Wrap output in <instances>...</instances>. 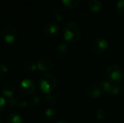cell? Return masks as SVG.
I'll return each instance as SVG.
<instances>
[{"instance_id": "29", "label": "cell", "mask_w": 124, "mask_h": 123, "mask_svg": "<svg viewBox=\"0 0 124 123\" xmlns=\"http://www.w3.org/2000/svg\"><path fill=\"white\" fill-rule=\"evenodd\" d=\"M69 123L68 121H65V120H62V121H60V122H58V123Z\"/></svg>"}, {"instance_id": "23", "label": "cell", "mask_w": 124, "mask_h": 123, "mask_svg": "<svg viewBox=\"0 0 124 123\" xmlns=\"http://www.w3.org/2000/svg\"><path fill=\"white\" fill-rule=\"evenodd\" d=\"M54 19L57 20V21H58V22H61L62 20H63V18H64V12L62 11V10H60V9H58V10H57L56 12H55V13H54Z\"/></svg>"}, {"instance_id": "11", "label": "cell", "mask_w": 124, "mask_h": 123, "mask_svg": "<svg viewBox=\"0 0 124 123\" xmlns=\"http://www.w3.org/2000/svg\"><path fill=\"white\" fill-rule=\"evenodd\" d=\"M44 31L49 36H55L59 32V27L54 22H49L44 26Z\"/></svg>"}, {"instance_id": "15", "label": "cell", "mask_w": 124, "mask_h": 123, "mask_svg": "<svg viewBox=\"0 0 124 123\" xmlns=\"http://www.w3.org/2000/svg\"><path fill=\"white\" fill-rule=\"evenodd\" d=\"M44 116L46 120L48 121H52L55 120L57 117V112L55 109L49 108L47 109L44 112Z\"/></svg>"}, {"instance_id": "20", "label": "cell", "mask_w": 124, "mask_h": 123, "mask_svg": "<svg viewBox=\"0 0 124 123\" xmlns=\"http://www.w3.org/2000/svg\"><path fill=\"white\" fill-rule=\"evenodd\" d=\"M96 114V117L99 121H104L105 119V112L103 109L102 108H98L95 111Z\"/></svg>"}, {"instance_id": "26", "label": "cell", "mask_w": 124, "mask_h": 123, "mask_svg": "<svg viewBox=\"0 0 124 123\" xmlns=\"http://www.w3.org/2000/svg\"><path fill=\"white\" fill-rule=\"evenodd\" d=\"M7 102L3 97H0V113L3 112L6 109Z\"/></svg>"}, {"instance_id": "7", "label": "cell", "mask_w": 124, "mask_h": 123, "mask_svg": "<svg viewBox=\"0 0 124 123\" xmlns=\"http://www.w3.org/2000/svg\"><path fill=\"white\" fill-rule=\"evenodd\" d=\"M19 88L21 93L24 94H32L36 91V85L33 80L29 79H25L22 80L20 83Z\"/></svg>"}, {"instance_id": "6", "label": "cell", "mask_w": 124, "mask_h": 123, "mask_svg": "<svg viewBox=\"0 0 124 123\" xmlns=\"http://www.w3.org/2000/svg\"><path fill=\"white\" fill-rule=\"evenodd\" d=\"M17 36V30L13 25H7L2 30L3 39L7 43H13Z\"/></svg>"}, {"instance_id": "24", "label": "cell", "mask_w": 124, "mask_h": 123, "mask_svg": "<svg viewBox=\"0 0 124 123\" xmlns=\"http://www.w3.org/2000/svg\"><path fill=\"white\" fill-rule=\"evenodd\" d=\"M8 71V68L7 67V65H4V64H1L0 65V80H1L7 73Z\"/></svg>"}, {"instance_id": "17", "label": "cell", "mask_w": 124, "mask_h": 123, "mask_svg": "<svg viewBox=\"0 0 124 123\" xmlns=\"http://www.w3.org/2000/svg\"><path fill=\"white\" fill-rule=\"evenodd\" d=\"M28 101L22 95H18L15 97V105L20 108H25L27 106Z\"/></svg>"}, {"instance_id": "12", "label": "cell", "mask_w": 124, "mask_h": 123, "mask_svg": "<svg viewBox=\"0 0 124 123\" xmlns=\"http://www.w3.org/2000/svg\"><path fill=\"white\" fill-rule=\"evenodd\" d=\"M15 92V86L12 82H7L2 86V93L7 98L13 96Z\"/></svg>"}, {"instance_id": "13", "label": "cell", "mask_w": 124, "mask_h": 123, "mask_svg": "<svg viewBox=\"0 0 124 123\" xmlns=\"http://www.w3.org/2000/svg\"><path fill=\"white\" fill-rule=\"evenodd\" d=\"M88 5L90 9L94 12L100 11L102 7V3L100 0H89Z\"/></svg>"}, {"instance_id": "30", "label": "cell", "mask_w": 124, "mask_h": 123, "mask_svg": "<svg viewBox=\"0 0 124 123\" xmlns=\"http://www.w3.org/2000/svg\"><path fill=\"white\" fill-rule=\"evenodd\" d=\"M0 123H3V120H2L1 118H0Z\"/></svg>"}, {"instance_id": "4", "label": "cell", "mask_w": 124, "mask_h": 123, "mask_svg": "<svg viewBox=\"0 0 124 123\" xmlns=\"http://www.w3.org/2000/svg\"><path fill=\"white\" fill-rule=\"evenodd\" d=\"M108 41L104 38H97L95 39L92 45H91V49L92 52L95 54L100 55L104 54L107 49H108Z\"/></svg>"}, {"instance_id": "1", "label": "cell", "mask_w": 124, "mask_h": 123, "mask_svg": "<svg viewBox=\"0 0 124 123\" xmlns=\"http://www.w3.org/2000/svg\"><path fill=\"white\" fill-rule=\"evenodd\" d=\"M81 37V30L78 24L70 21L66 23L64 28V38L68 43H75Z\"/></svg>"}, {"instance_id": "27", "label": "cell", "mask_w": 124, "mask_h": 123, "mask_svg": "<svg viewBox=\"0 0 124 123\" xmlns=\"http://www.w3.org/2000/svg\"><path fill=\"white\" fill-rule=\"evenodd\" d=\"M7 103L8 105H9L10 107H14V106L15 105V97L12 96V97L7 98Z\"/></svg>"}, {"instance_id": "3", "label": "cell", "mask_w": 124, "mask_h": 123, "mask_svg": "<svg viewBox=\"0 0 124 123\" xmlns=\"http://www.w3.org/2000/svg\"><path fill=\"white\" fill-rule=\"evenodd\" d=\"M105 75L109 82L112 83H119L124 79V71L118 65H113L107 68Z\"/></svg>"}, {"instance_id": "5", "label": "cell", "mask_w": 124, "mask_h": 123, "mask_svg": "<svg viewBox=\"0 0 124 123\" xmlns=\"http://www.w3.org/2000/svg\"><path fill=\"white\" fill-rule=\"evenodd\" d=\"M54 59L48 55L43 56L41 57L37 64V68L42 72L49 71L54 67Z\"/></svg>"}, {"instance_id": "21", "label": "cell", "mask_w": 124, "mask_h": 123, "mask_svg": "<svg viewBox=\"0 0 124 123\" xmlns=\"http://www.w3.org/2000/svg\"><path fill=\"white\" fill-rule=\"evenodd\" d=\"M41 102V99L38 96H33L29 100V103L32 107H37Z\"/></svg>"}, {"instance_id": "14", "label": "cell", "mask_w": 124, "mask_h": 123, "mask_svg": "<svg viewBox=\"0 0 124 123\" xmlns=\"http://www.w3.org/2000/svg\"><path fill=\"white\" fill-rule=\"evenodd\" d=\"M23 69L26 72H32L36 70V64L31 59L25 60L23 64Z\"/></svg>"}, {"instance_id": "18", "label": "cell", "mask_w": 124, "mask_h": 123, "mask_svg": "<svg viewBox=\"0 0 124 123\" xmlns=\"http://www.w3.org/2000/svg\"><path fill=\"white\" fill-rule=\"evenodd\" d=\"M81 0H62V3L68 9H74L79 5Z\"/></svg>"}, {"instance_id": "10", "label": "cell", "mask_w": 124, "mask_h": 123, "mask_svg": "<svg viewBox=\"0 0 124 123\" xmlns=\"http://www.w3.org/2000/svg\"><path fill=\"white\" fill-rule=\"evenodd\" d=\"M100 88L102 94L110 96L112 95V88L113 83L109 81H100L97 83Z\"/></svg>"}, {"instance_id": "8", "label": "cell", "mask_w": 124, "mask_h": 123, "mask_svg": "<svg viewBox=\"0 0 124 123\" xmlns=\"http://www.w3.org/2000/svg\"><path fill=\"white\" fill-rule=\"evenodd\" d=\"M86 94L91 99H97L102 95L100 87L97 84H89L85 90Z\"/></svg>"}, {"instance_id": "22", "label": "cell", "mask_w": 124, "mask_h": 123, "mask_svg": "<svg viewBox=\"0 0 124 123\" xmlns=\"http://www.w3.org/2000/svg\"><path fill=\"white\" fill-rule=\"evenodd\" d=\"M46 103L49 105V106H53L56 103V97L54 95L52 94H48L46 98Z\"/></svg>"}, {"instance_id": "25", "label": "cell", "mask_w": 124, "mask_h": 123, "mask_svg": "<svg viewBox=\"0 0 124 123\" xmlns=\"http://www.w3.org/2000/svg\"><path fill=\"white\" fill-rule=\"evenodd\" d=\"M91 19V14L86 12H84L81 16V20L82 22H86L88 21H89Z\"/></svg>"}, {"instance_id": "28", "label": "cell", "mask_w": 124, "mask_h": 123, "mask_svg": "<svg viewBox=\"0 0 124 123\" xmlns=\"http://www.w3.org/2000/svg\"><path fill=\"white\" fill-rule=\"evenodd\" d=\"M119 85L121 86V94H124V78L119 83Z\"/></svg>"}, {"instance_id": "19", "label": "cell", "mask_w": 124, "mask_h": 123, "mask_svg": "<svg viewBox=\"0 0 124 123\" xmlns=\"http://www.w3.org/2000/svg\"><path fill=\"white\" fill-rule=\"evenodd\" d=\"M116 11L120 17L124 18V0H119L117 2Z\"/></svg>"}, {"instance_id": "9", "label": "cell", "mask_w": 124, "mask_h": 123, "mask_svg": "<svg viewBox=\"0 0 124 123\" xmlns=\"http://www.w3.org/2000/svg\"><path fill=\"white\" fill-rule=\"evenodd\" d=\"M68 52V45L66 43H59L54 50V54L55 57L58 59L63 58Z\"/></svg>"}, {"instance_id": "2", "label": "cell", "mask_w": 124, "mask_h": 123, "mask_svg": "<svg viewBox=\"0 0 124 123\" xmlns=\"http://www.w3.org/2000/svg\"><path fill=\"white\" fill-rule=\"evenodd\" d=\"M39 86L43 93L49 94L57 86V79L52 74H45L40 78Z\"/></svg>"}, {"instance_id": "16", "label": "cell", "mask_w": 124, "mask_h": 123, "mask_svg": "<svg viewBox=\"0 0 124 123\" xmlns=\"http://www.w3.org/2000/svg\"><path fill=\"white\" fill-rule=\"evenodd\" d=\"M7 123H22L23 119L20 115L16 113H12L7 117Z\"/></svg>"}]
</instances>
